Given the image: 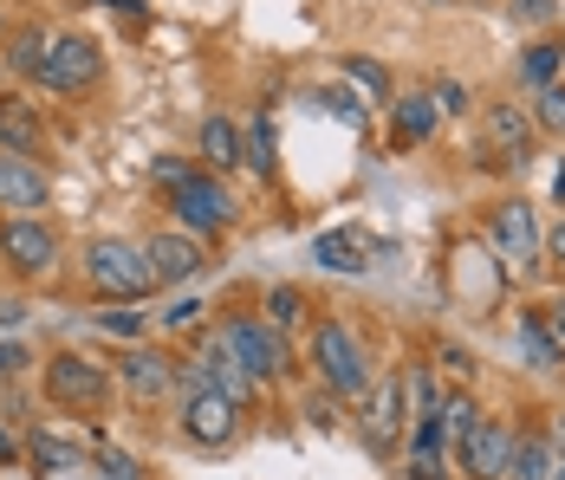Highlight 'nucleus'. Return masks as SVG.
Wrapping results in <instances>:
<instances>
[{"mask_svg": "<svg viewBox=\"0 0 565 480\" xmlns=\"http://www.w3.org/2000/svg\"><path fill=\"white\" fill-rule=\"evenodd\" d=\"M488 241H494L501 267H513V273L546 267V260H540V241H546V227H540L533 202H520V195H508V202H494V209H488Z\"/></svg>", "mask_w": 565, "mask_h": 480, "instance_id": "1a4fd4ad", "label": "nucleus"}, {"mask_svg": "<svg viewBox=\"0 0 565 480\" xmlns=\"http://www.w3.org/2000/svg\"><path fill=\"white\" fill-rule=\"evenodd\" d=\"M195 150H202V169H241V124L234 117H202V137H195Z\"/></svg>", "mask_w": 565, "mask_h": 480, "instance_id": "4be33fe9", "label": "nucleus"}, {"mask_svg": "<svg viewBox=\"0 0 565 480\" xmlns=\"http://www.w3.org/2000/svg\"><path fill=\"white\" fill-rule=\"evenodd\" d=\"M143 260H150L157 292H170V286H189L195 273L209 267V241H195L189 227H163V234L143 241Z\"/></svg>", "mask_w": 565, "mask_h": 480, "instance_id": "ddd939ff", "label": "nucleus"}, {"mask_svg": "<svg viewBox=\"0 0 565 480\" xmlns=\"http://www.w3.org/2000/svg\"><path fill=\"white\" fill-rule=\"evenodd\" d=\"M513 435H520V423H508V416H481V428L455 448V474L461 480H501L513 461Z\"/></svg>", "mask_w": 565, "mask_h": 480, "instance_id": "4468645a", "label": "nucleus"}, {"mask_svg": "<svg viewBox=\"0 0 565 480\" xmlns=\"http://www.w3.org/2000/svg\"><path fill=\"white\" fill-rule=\"evenodd\" d=\"M443 376H436V364H409L403 371V409H409V423H429V416H443Z\"/></svg>", "mask_w": 565, "mask_h": 480, "instance_id": "5701e85b", "label": "nucleus"}, {"mask_svg": "<svg viewBox=\"0 0 565 480\" xmlns=\"http://www.w3.org/2000/svg\"><path fill=\"white\" fill-rule=\"evenodd\" d=\"M546 480H565V455H559V461H553V474H546Z\"/></svg>", "mask_w": 565, "mask_h": 480, "instance_id": "a18cd8bd", "label": "nucleus"}, {"mask_svg": "<svg viewBox=\"0 0 565 480\" xmlns=\"http://www.w3.org/2000/svg\"><path fill=\"white\" fill-rule=\"evenodd\" d=\"M526 110H533V130H540V137H565V78L540 85Z\"/></svg>", "mask_w": 565, "mask_h": 480, "instance_id": "c756f323", "label": "nucleus"}, {"mask_svg": "<svg viewBox=\"0 0 565 480\" xmlns=\"http://www.w3.org/2000/svg\"><path fill=\"white\" fill-rule=\"evenodd\" d=\"M202 312H209V306H202V299H175L170 312H163V324H170V331H189V324L202 319Z\"/></svg>", "mask_w": 565, "mask_h": 480, "instance_id": "4c0bfd02", "label": "nucleus"}, {"mask_svg": "<svg viewBox=\"0 0 565 480\" xmlns=\"http://www.w3.org/2000/svg\"><path fill=\"white\" fill-rule=\"evenodd\" d=\"M559 65H565V40H559V26H553V33H540V40L520 53V85H526V92H540V85H553V78H559Z\"/></svg>", "mask_w": 565, "mask_h": 480, "instance_id": "b1692460", "label": "nucleus"}, {"mask_svg": "<svg viewBox=\"0 0 565 480\" xmlns=\"http://www.w3.org/2000/svg\"><path fill=\"white\" fill-rule=\"evenodd\" d=\"M429 98H436V110H443V117H468V105H475L461 78H436V85H429Z\"/></svg>", "mask_w": 565, "mask_h": 480, "instance_id": "473e14b6", "label": "nucleus"}, {"mask_svg": "<svg viewBox=\"0 0 565 480\" xmlns=\"http://www.w3.org/2000/svg\"><path fill=\"white\" fill-rule=\"evenodd\" d=\"M553 461H559V448H553V435L533 423H520V435H513V461L501 480H546L553 474Z\"/></svg>", "mask_w": 565, "mask_h": 480, "instance_id": "412c9836", "label": "nucleus"}, {"mask_svg": "<svg viewBox=\"0 0 565 480\" xmlns=\"http://www.w3.org/2000/svg\"><path fill=\"white\" fill-rule=\"evenodd\" d=\"M508 20L513 26H540V33H553V26H559V0H508Z\"/></svg>", "mask_w": 565, "mask_h": 480, "instance_id": "2f4dec72", "label": "nucleus"}, {"mask_svg": "<svg viewBox=\"0 0 565 480\" xmlns=\"http://www.w3.org/2000/svg\"><path fill=\"white\" fill-rule=\"evenodd\" d=\"M540 260H546V267H559V273H565V214H559V221H553V227H546V241H540Z\"/></svg>", "mask_w": 565, "mask_h": 480, "instance_id": "e433bc0d", "label": "nucleus"}, {"mask_svg": "<svg viewBox=\"0 0 565 480\" xmlns=\"http://www.w3.org/2000/svg\"><path fill=\"white\" fill-rule=\"evenodd\" d=\"M26 319V306H20V299H0V324H20Z\"/></svg>", "mask_w": 565, "mask_h": 480, "instance_id": "37998d69", "label": "nucleus"}, {"mask_svg": "<svg viewBox=\"0 0 565 480\" xmlns=\"http://www.w3.org/2000/svg\"><path fill=\"white\" fill-rule=\"evenodd\" d=\"M0 150L7 157H33V162L46 157V124L20 92H0Z\"/></svg>", "mask_w": 565, "mask_h": 480, "instance_id": "f3484780", "label": "nucleus"}, {"mask_svg": "<svg viewBox=\"0 0 565 480\" xmlns=\"http://www.w3.org/2000/svg\"><path fill=\"white\" fill-rule=\"evenodd\" d=\"M26 364H33V358H26L20 344H0V383H13V376L26 371Z\"/></svg>", "mask_w": 565, "mask_h": 480, "instance_id": "58836bf2", "label": "nucleus"}, {"mask_svg": "<svg viewBox=\"0 0 565 480\" xmlns=\"http://www.w3.org/2000/svg\"><path fill=\"white\" fill-rule=\"evenodd\" d=\"M215 338H222L227 351L241 358V371L254 376L260 390H274V383H286V376H292V344H286V331H274V324H267V312H222Z\"/></svg>", "mask_w": 565, "mask_h": 480, "instance_id": "20e7f679", "label": "nucleus"}, {"mask_svg": "<svg viewBox=\"0 0 565 480\" xmlns=\"http://www.w3.org/2000/svg\"><path fill=\"white\" fill-rule=\"evenodd\" d=\"M312 371H319V383H326L339 403H364V390H371L364 338H358L344 319H319L312 324Z\"/></svg>", "mask_w": 565, "mask_h": 480, "instance_id": "39448f33", "label": "nucleus"}, {"mask_svg": "<svg viewBox=\"0 0 565 480\" xmlns=\"http://www.w3.org/2000/svg\"><path fill=\"white\" fill-rule=\"evenodd\" d=\"M371 254H384V241L364 234V227H326V234H312V260L326 273H364Z\"/></svg>", "mask_w": 565, "mask_h": 480, "instance_id": "dca6fc26", "label": "nucleus"}, {"mask_svg": "<svg viewBox=\"0 0 565 480\" xmlns=\"http://www.w3.org/2000/svg\"><path fill=\"white\" fill-rule=\"evenodd\" d=\"M0 209L7 214H46L53 209V169L33 157H7L0 150Z\"/></svg>", "mask_w": 565, "mask_h": 480, "instance_id": "2eb2a0df", "label": "nucleus"}, {"mask_svg": "<svg viewBox=\"0 0 565 480\" xmlns=\"http://www.w3.org/2000/svg\"><path fill=\"white\" fill-rule=\"evenodd\" d=\"M195 364H202V376H209V383H215V390H222L227 403H241V409H247V403H254V396H260V383H254V376L241 371V358H234V351H227L222 338H209V351H202V358H195Z\"/></svg>", "mask_w": 565, "mask_h": 480, "instance_id": "6ab92c4d", "label": "nucleus"}, {"mask_svg": "<svg viewBox=\"0 0 565 480\" xmlns=\"http://www.w3.org/2000/svg\"><path fill=\"white\" fill-rule=\"evenodd\" d=\"M344 78H351L358 92H371L377 105H391V72H384L377 58H344Z\"/></svg>", "mask_w": 565, "mask_h": 480, "instance_id": "7c9ffc66", "label": "nucleus"}, {"mask_svg": "<svg viewBox=\"0 0 565 480\" xmlns=\"http://www.w3.org/2000/svg\"><path fill=\"white\" fill-rule=\"evenodd\" d=\"M241 423H247V409L227 403L209 376H202L195 390H175V428H182L189 448H215V455H222V448H234Z\"/></svg>", "mask_w": 565, "mask_h": 480, "instance_id": "0eeeda50", "label": "nucleus"}, {"mask_svg": "<svg viewBox=\"0 0 565 480\" xmlns=\"http://www.w3.org/2000/svg\"><path fill=\"white\" fill-rule=\"evenodd\" d=\"M26 455V428H20V416H0V468H13Z\"/></svg>", "mask_w": 565, "mask_h": 480, "instance_id": "f704fd0d", "label": "nucleus"}, {"mask_svg": "<svg viewBox=\"0 0 565 480\" xmlns=\"http://www.w3.org/2000/svg\"><path fill=\"white\" fill-rule=\"evenodd\" d=\"M105 85V46L92 33H53V46L33 72V92H53V98H92Z\"/></svg>", "mask_w": 565, "mask_h": 480, "instance_id": "423d86ee", "label": "nucleus"}, {"mask_svg": "<svg viewBox=\"0 0 565 480\" xmlns=\"http://www.w3.org/2000/svg\"><path fill=\"white\" fill-rule=\"evenodd\" d=\"M46 46H53V33H46L40 20H26V26H13V40L0 46V53H7V72L33 85V72H40V58H46Z\"/></svg>", "mask_w": 565, "mask_h": 480, "instance_id": "393cba45", "label": "nucleus"}, {"mask_svg": "<svg viewBox=\"0 0 565 480\" xmlns=\"http://www.w3.org/2000/svg\"><path fill=\"white\" fill-rule=\"evenodd\" d=\"M533 143H540V130H533V110L520 105V98H488L481 105V150L488 162H533Z\"/></svg>", "mask_w": 565, "mask_h": 480, "instance_id": "9d476101", "label": "nucleus"}, {"mask_svg": "<svg viewBox=\"0 0 565 480\" xmlns=\"http://www.w3.org/2000/svg\"><path fill=\"white\" fill-rule=\"evenodd\" d=\"M403 435H409L403 371H384V376H371V390H364V448H371L377 461H391L396 448H403Z\"/></svg>", "mask_w": 565, "mask_h": 480, "instance_id": "9b49d317", "label": "nucleus"}, {"mask_svg": "<svg viewBox=\"0 0 565 480\" xmlns=\"http://www.w3.org/2000/svg\"><path fill=\"white\" fill-rule=\"evenodd\" d=\"M391 143L396 150H409V143H429L436 137V124H443V110H436V98L429 92H409V98H396L391 105Z\"/></svg>", "mask_w": 565, "mask_h": 480, "instance_id": "aec40b11", "label": "nucleus"}, {"mask_svg": "<svg viewBox=\"0 0 565 480\" xmlns=\"http://www.w3.org/2000/svg\"><path fill=\"white\" fill-rule=\"evenodd\" d=\"M429 7H455V0H429Z\"/></svg>", "mask_w": 565, "mask_h": 480, "instance_id": "49530a36", "label": "nucleus"}, {"mask_svg": "<svg viewBox=\"0 0 565 480\" xmlns=\"http://www.w3.org/2000/svg\"><path fill=\"white\" fill-rule=\"evenodd\" d=\"M40 390H46V403L53 409H72V416H105L117 396V371L111 364H98V358H85V351H53L46 364H40Z\"/></svg>", "mask_w": 565, "mask_h": 480, "instance_id": "f03ea898", "label": "nucleus"}, {"mask_svg": "<svg viewBox=\"0 0 565 480\" xmlns=\"http://www.w3.org/2000/svg\"><path fill=\"white\" fill-rule=\"evenodd\" d=\"M26 461H33V474H58V468H78L85 455H78V441H65V435L26 428Z\"/></svg>", "mask_w": 565, "mask_h": 480, "instance_id": "bb28decb", "label": "nucleus"}, {"mask_svg": "<svg viewBox=\"0 0 565 480\" xmlns=\"http://www.w3.org/2000/svg\"><path fill=\"white\" fill-rule=\"evenodd\" d=\"M111 371H117V390H124L137 409H157V403H170V396H175V358H170V351L130 344Z\"/></svg>", "mask_w": 565, "mask_h": 480, "instance_id": "f8f14e48", "label": "nucleus"}, {"mask_svg": "<svg viewBox=\"0 0 565 480\" xmlns=\"http://www.w3.org/2000/svg\"><path fill=\"white\" fill-rule=\"evenodd\" d=\"M326 396H332V390H326ZM326 396H306V416H312V423H332V403H326Z\"/></svg>", "mask_w": 565, "mask_h": 480, "instance_id": "a19ab883", "label": "nucleus"}, {"mask_svg": "<svg viewBox=\"0 0 565 480\" xmlns=\"http://www.w3.org/2000/svg\"><path fill=\"white\" fill-rule=\"evenodd\" d=\"M481 416H488V409H481L475 396H455V390L443 396V435H449V461H455V448H461V441L481 428Z\"/></svg>", "mask_w": 565, "mask_h": 480, "instance_id": "cd10ccee", "label": "nucleus"}, {"mask_svg": "<svg viewBox=\"0 0 565 480\" xmlns=\"http://www.w3.org/2000/svg\"><path fill=\"white\" fill-rule=\"evenodd\" d=\"M117 13H124V20H143V0H111Z\"/></svg>", "mask_w": 565, "mask_h": 480, "instance_id": "c03bdc74", "label": "nucleus"}, {"mask_svg": "<svg viewBox=\"0 0 565 480\" xmlns=\"http://www.w3.org/2000/svg\"><path fill=\"white\" fill-rule=\"evenodd\" d=\"M0 260L13 279H46L58 267V227L40 214H7L0 221Z\"/></svg>", "mask_w": 565, "mask_h": 480, "instance_id": "6e6552de", "label": "nucleus"}, {"mask_svg": "<svg viewBox=\"0 0 565 480\" xmlns=\"http://www.w3.org/2000/svg\"><path fill=\"white\" fill-rule=\"evenodd\" d=\"M92 324L111 331V338H143V312H124V306L117 312H92Z\"/></svg>", "mask_w": 565, "mask_h": 480, "instance_id": "72a5a7b5", "label": "nucleus"}, {"mask_svg": "<svg viewBox=\"0 0 565 480\" xmlns=\"http://www.w3.org/2000/svg\"><path fill=\"white\" fill-rule=\"evenodd\" d=\"M85 286H92L98 299H117V306L150 299L157 279H150V260H143V241H117V234L85 241Z\"/></svg>", "mask_w": 565, "mask_h": 480, "instance_id": "7ed1b4c3", "label": "nucleus"}, {"mask_svg": "<svg viewBox=\"0 0 565 480\" xmlns=\"http://www.w3.org/2000/svg\"><path fill=\"white\" fill-rule=\"evenodd\" d=\"M163 202H170L175 227H189L195 241H222L227 227H241V195L227 189V175H215V169H182L163 189Z\"/></svg>", "mask_w": 565, "mask_h": 480, "instance_id": "f257e3e1", "label": "nucleus"}, {"mask_svg": "<svg viewBox=\"0 0 565 480\" xmlns=\"http://www.w3.org/2000/svg\"><path fill=\"white\" fill-rule=\"evenodd\" d=\"M513 344H520V364H526L533 376H559L565 371L559 338L546 331V319H540V312H520V319H513Z\"/></svg>", "mask_w": 565, "mask_h": 480, "instance_id": "a211bd4d", "label": "nucleus"}, {"mask_svg": "<svg viewBox=\"0 0 565 480\" xmlns=\"http://www.w3.org/2000/svg\"><path fill=\"white\" fill-rule=\"evenodd\" d=\"M306 319H312V306H306V292H299V286H274V292H267V324H274V331L292 338Z\"/></svg>", "mask_w": 565, "mask_h": 480, "instance_id": "c85d7f7f", "label": "nucleus"}, {"mask_svg": "<svg viewBox=\"0 0 565 480\" xmlns=\"http://www.w3.org/2000/svg\"><path fill=\"white\" fill-rule=\"evenodd\" d=\"M241 162H247L260 182L280 169V130H274V117H254V124L241 130Z\"/></svg>", "mask_w": 565, "mask_h": 480, "instance_id": "a878e982", "label": "nucleus"}, {"mask_svg": "<svg viewBox=\"0 0 565 480\" xmlns=\"http://www.w3.org/2000/svg\"><path fill=\"white\" fill-rule=\"evenodd\" d=\"M540 319H546V331L559 338V351H565V292H559V299H546V306H540Z\"/></svg>", "mask_w": 565, "mask_h": 480, "instance_id": "ea45409f", "label": "nucleus"}, {"mask_svg": "<svg viewBox=\"0 0 565 480\" xmlns=\"http://www.w3.org/2000/svg\"><path fill=\"white\" fill-rule=\"evenodd\" d=\"M98 474H105V480H143V474H137V461H130L124 448H98Z\"/></svg>", "mask_w": 565, "mask_h": 480, "instance_id": "c9c22d12", "label": "nucleus"}, {"mask_svg": "<svg viewBox=\"0 0 565 480\" xmlns=\"http://www.w3.org/2000/svg\"><path fill=\"white\" fill-rule=\"evenodd\" d=\"M443 364H449L455 376H475V358H461V351H455V344H449V351H443Z\"/></svg>", "mask_w": 565, "mask_h": 480, "instance_id": "79ce46f5", "label": "nucleus"}]
</instances>
